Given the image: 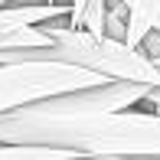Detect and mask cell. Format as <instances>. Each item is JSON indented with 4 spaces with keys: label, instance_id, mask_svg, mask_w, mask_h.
<instances>
[{
    "label": "cell",
    "instance_id": "cell-7",
    "mask_svg": "<svg viewBox=\"0 0 160 160\" xmlns=\"http://www.w3.org/2000/svg\"><path fill=\"white\" fill-rule=\"evenodd\" d=\"M141 111H150V114H160V88H154V92H150L147 98H144Z\"/></svg>",
    "mask_w": 160,
    "mask_h": 160
},
{
    "label": "cell",
    "instance_id": "cell-9",
    "mask_svg": "<svg viewBox=\"0 0 160 160\" xmlns=\"http://www.w3.org/2000/svg\"><path fill=\"white\" fill-rule=\"evenodd\" d=\"M154 33H160V17H157V30H154Z\"/></svg>",
    "mask_w": 160,
    "mask_h": 160
},
{
    "label": "cell",
    "instance_id": "cell-5",
    "mask_svg": "<svg viewBox=\"0 0 160 160\" xmlns=\"http://www.w3.org/2000/svg\"><path fill=\"white\" fill-rule=\"evenodd\" d=\"M0 160H78V157L46 147H0Z\"/></svg>",
    "mask_w": 160,
    "mask_h": 160
},
{
    "label": "cell",
    "instance_id": "cell-8",
    "mask_svg": "<svg viewBox=\"0 0 160 160\" xmlns=\"http://www.w3.org/2000/svg\"><path fill=\"white\" fill-rule=\"evenodd\" d=\"M78 160H111V157H78Z\"/></svg>",
    "mask_w": 160,
    "mask_h": 160
},
{
    "label": "cell",
    "instance_id": "cell-3",
    "mask_svg": "<svg viewBox=\"0 0 160 160\" xmlns=\"http://www.w3.org/2000/svg\"><path fill=\"white\" fill-rule=\"evenodd\" d=\"M108 10L111 3H101V0H88V3H72L69 13V30L75 33H88L95 39H105L108 36Z\"/></svg>",
    "mask_w": 160,
    "mask_h": 160
},
{
    "label": "cell",
    "instance_id": "cell-1",
    "mask_svg": "<svg viewBox=\"0 0 160 160\" xmlns=\"http://www.w3.org/2000/svg\"><path fill=\"white\" fill-rule=\"evenodd\" d=\"M0 147H46L75 157L160 160V114L150 111H78L62 98L20 108L0 118Z\"/></svg>",
    "mask_w": 160,
    "mask_h": 160
},
{
    "label": "cell",
    "instance_id": "cell-6",
    "mask_svg": "<svg viewBox=\"0 0 160 160\" xmlns=\"http://www.w3.org/2000/svg\"><path fill=\"white\" fill-rule=\"evenodd\" d=\"M128 3H114L108 10V39H118V42H128Z\"/></svg>",
    "mask_w": 160,
    "mask_h": 160
},
{
    "label": "cell",
    "instance_id": "cell-4",
    "mask_svg": "<svg viewBox=\"0 0 160 160\" xmlns=\"http://www.w3.org/2000/svg\"><path fill=\"white\" fill-rule=\"evenodd\" d=\"M128 17H131L128 20V46L141 49L157 30L160 3H134V0H128Z\"/></svg>",
    "mask_w": 160,
    "mask_h": 160
},
{
    "label": "cell",
    "instance_id": "cell-2",
    "mask_svg": "<svg viewBox=\"0 0 160 160\" xmlns=\"http://www.w3.org/2000/svg\"><path fill=\"white\" fill-rule=\"evenodd\" d=\"M114 85L95 72L75 69V65H59V62H13L0 65V118L13 114L20 108L42 105L49 98L75 95V92Z\"/></svg>",
    "mask_w": 160,
    "mask_h": 160
}]
</instances>
